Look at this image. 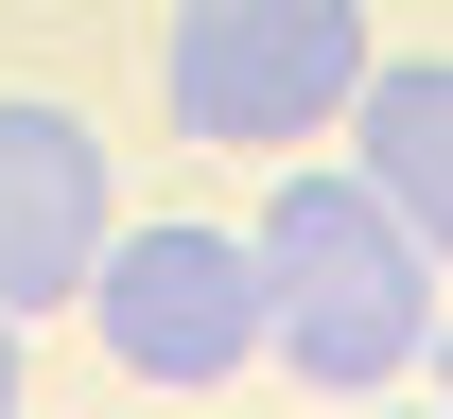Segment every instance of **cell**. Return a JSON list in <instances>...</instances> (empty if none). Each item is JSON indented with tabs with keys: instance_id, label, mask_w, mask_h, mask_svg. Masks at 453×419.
<instances>
[{
	"instance_id": "6da1fadb",
	"label": "cell",
	"mask_w": 453,
	"mask_h": 419,
	"mask_svg": "<svg viewBox=\"0 0 453 419\" xmlns=\"http://www.w3.org/2000/svg\"><path fill=\"white\" fill-rule=\"evenodd\" d=\"M244 262H262V350H280L296 384L366 402V384H401V367H436V244L401 228L349 158H314V175L262 192Z\"/></svg>"
},
{
	"instance_id": "7a4b0ae2",
	"label": "cell",
	"mask_w": 453,
	"mask_h": 419,
	"mask_svg": "<svg viewBox=\"0 0 453 419\" xmlns=\"http://www.w3.org/2000/svg\"><path fill=\"white\" fill-rule=\"evenodd\" d=\"M349 70H366V0H174V18H157L174 140H226V158L332 140Z\"/></svg>"
},
{
	"instance_id": "3957f363",
	"label": "cell",
	"mask_w": 453,
	"mask_h": 419,
	"mask_svg": "<svg viewBox=\"0 0 453 419\" xmlns=\"http://www.w3.org/2000/svg\"><path fill=\"white\" fill-rule=\"evenodd\" d=\"M70 314L105 332L122 384H244V367H262V262H244V228H210V210L105 228L88 280H70Z\"/></svg>"
},
{
	"instance_id": "277c9868",
	"label": "cell",
	"mask_w": 453,
	"mask_h": 419,
	"mask_svg": "<svg viewBox=\"0 0 453 419\" xmlns=\"http://www.w3.org/2000/svg\"><path fill=\"white\" fill-rule=\"evenodd\" d=\"M122 228V192H105V140L70 105H0V314L35 332V314H70V280H88V244Z\"/></svg>"
},
{
	"instance_id": "5b68a950",
	"label": "cell",
	"mask_w": 453,
	"mask_h": 419,
	"mask_svg": "<svg viewBox=\"0 0 453 419\" xmlns=\"http://www.w3.org/2000/svg\"><path fill=\"white\" fill-rule=\"evenodd\" d=\"M349 175H366V192H384V210H401V228H418V244H436V262H453V53H366V70H349Z\"/></svg>"
},
{
	"instance_id": "8992f818",
	"label": "cell",
	"mask_w": 453,
	"mask_h": 419,
	"mask_svg": "<svg viewBox=\"0 0 453 419\" xmlns=\"http://www.w3.org/2000/svg\"><path fill=\"white\" fill-rule=\"evenodd\" d=\"M0 402H18V314H0Z\"/></svg>"
}]
</instances>
